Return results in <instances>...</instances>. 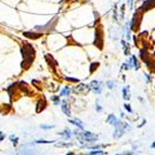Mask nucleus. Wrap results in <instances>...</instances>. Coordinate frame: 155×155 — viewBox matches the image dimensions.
<instances>
[{"mask_svg":"<svg viewBox=\"0 0 155 155\" xmlns=\"http://www.w3.org/2000/svg\"><path fill=\"white\" fill-rule=\"evenodd\" d=\"M117 122H118V119H117L116 117L114 116V115H110V116L108 117V123L111 124V125H116Z\"/></svg>","mask_w":155,"mask_h":155,"instance_id":"obj_3","label":"nucleus"},{"mask_svg":"<svg viewBox=\"0 0 155 155\" xmlns=\"http://www.w3.org/2000/svg\"><path fill=\"white\" fill-rule=\"evenodd\" d=\"M61 135L64 136L65 138H68V139H70V129H66V130H65L63 133H61Z\"/></svg>","mask_w":155,"mask_h":155,"instance_id":"obj_6","label":"nucleus"},{"mask_svg":"<svg viewBox=\"0 0 155 155\" xmlns=\"http://www.w3.org/2000/svg\"><path fill=\"white\" fill-rule=\"evenodd\" d=\"M124 99L125 100H129L130 99V93H129V89L128 88H124Z\"/></svg>","mask_w":155,"mask_h":155,"instance_id":"obj_5","label":"nucleus"},{"mask_svg":"<svg viewBox=\"0 0 155 155\" xmlns=\"http://www.w3.org/2000/svg\"><path fill=\"white\" fill-rule=\"evenodd\" d=\"M70 88H64V90H62V92H61V94H63V96H68L70 94Z\"/></svg>","mask_w":155,"mask_h":155,"instance_id":"obj_7","label":"nucleus"},{"mask_svg":"<svg viewBox=\"0 0 155 155\" xmlns=\"http://www.w3.org/2000/svg\"><path fill=\"white\" fill-rule=\"evenodd\" d=\"M54 126H44V125H42L41 126V128H44V129H50V128H53Z\"/></svg>","mask_w":155,"mask_h":155,"instance_id":"obj_15","label":"nucleus"},{"mask_svg":"<svg viewBox=\"0 0 155 155\" xmlns=\"http://www.w3.org/2000/svg\"><path fill=\"white\" fill-rule=\"evenodd\" d=\"M0 136H1V132H0Z\"/></svg>","mask_w":155,"mask_h":155,"instance_id":"obj_17","label":"nucleus"},{"mask_svg":"<svg viewBox=\"0 0 155 155\" xmlns=\"http://www.w3.org/2000/svg\"><path fill=\"white\" fill-rule=\"evenodd\" d=\"M70 123L73 124V125H76V126L80 129L84 128V123H82L80 119H78V118H75V119H73V120H70Z\"/></svg>","mask_w":155,"mask_h":155,"instance_id":"obj_2","label":"nucleus"},{"mask_svg":"<svg viewBox=\"0 0 155 155\" xmlns=\"http://www.w3.org/2000/svg\"><path fill=\"white\" fill-rule=\"evenodd\" d=\"M10 140H12L13 144H16V143H18L19 138H18V137H14V136H11V137H10Z\"/></svg>","mask_w":155,"mask_h":155,"instance_id":"obj_8","label":"nucleus"},{"mask_svg":"<svg viewBox=\"0 0 155 155\" xmlns=\"http://www.w3.org/2000/svg\"><path fill=\"white\" fill-rule=\"evenodd\" d=\"M125 108H126V110H128V112H130V113H131V108H130V105H128V104H125Z\"/></svg>","mask_w":155,"mask_h":155,"instance_id":"obj_14","label":"nucleus"},{"mask_svg":"<svg viewBox=\"0 0 155 155\" xmlns=\"http://www.w3.org/2000/svg\"><path fill=\"white\" fill-rule=\"evenodd\" d=\"M52 100L54 101V104H56V105H58L59 102H60V100H59L58 97H52Z\"/></svg>","mask_w":155,"mask_h":155,"instance_id":"obj_11","label":"nucleus"},{"mask_svg":"<svg viewBox=\"0 0 155 155\" xmlns=\"http://www.w3.org/2000/svg\"><path fill=\"white\" fill-rule=\"evenodd\" d=\"M62 111L64 112L65 115H67V116H70V106L66 104V103H63V105H62Z\"/></svg>","mask_w":155,"mask_h":155,"instance_id":"obj_4","label":"nucleus"},{"mask_svg":"<svg viewBox=\"0 0 155 155\" xmlns=\"http://www.w3.org/2000/svg\"><path fill=\"white\" fill-rule=\"evenodd\" d=\"M66 80H70V82H78V79H75V78H70V77H66Z\"/></svg>","mask_w":155,"mask_h":155,"instance_id":"obj_12","label":"nucleus"},{"mask_svg":"<svg viewBox=\"0 0 155 155\" xmlns=\"http://www.w3.org/2000/svg\"><path fill=\"white\" fill-rule=\"evenodd\" d=\"M102 153V151H92V152L89 153V155H101Z\"/></svg>","mask_w":155,"mask_h":155,"instance_id":"obj_9","label":"nucleus"},{"mask_svg":"<svg viewBox=\"0 0 155 155\" xmlns=\"http://www.w3.org/2000/svg\"><path fill=\"white\" fill-rule=\"evenodd\" d=\"M151 146H152V148H155V142H154V143H153V144H152V145H151Z\"/></svg>","mask_w":155,"mask_h":155,"instance_id":"obj_16","label":"nucleus"},{"mask_svg":"<svg viewBox=\"0 0 155 155\" xmlns=\"http://www.w3.org/2000/svg\"><path fill=\"white\" fill-rule=\"evenodd\" d=\"M91 86H92V90L94 91V92H97V93H100L101 92V87H100V82H96V80H93V82H91Z\"/></svg>","mask_w":155,"mask_h":155,"instance_id":"obj_1","label":"nucleus"},{"mask_svg":"<svg viewBox=\"0 0 155 155\" xmlns=\"http://www.w3.org/2000/svg\"><path fill=\"white\" fill-rule=\"evenodd\" d=\"M113 86H114V84H113V82H108V87L110 88V89H112V88H113Z\"/></svg>","mask_w":155,"mask_h":155,"instance_id":"obj_13","label":"nucleus"},{"mask_svg":"<svg viewBox=\"0 0 155 155\" xmlns=\"http://www.w3.org/2000/svg\"><path fill=\"white\" fill-rule=\"evenodd\" d=\"M53 141H46V140H37L36 143H52Z\"/></svg>","mask_w":155,"mask_h":155,"instance_id":"obj_10","label":"nucleus"}]
</instances>
